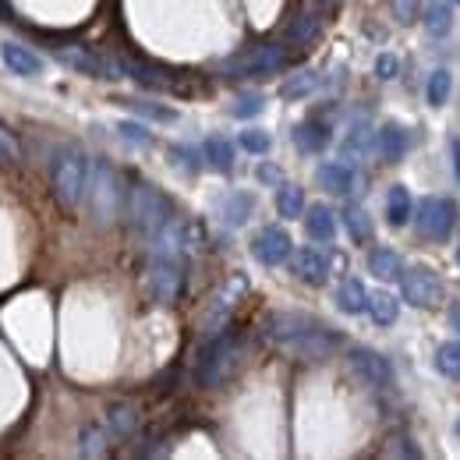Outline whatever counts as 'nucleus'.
Masks as SVG:
<instances>
[{
  "instance_id": "obj_14",
  "label": "nucleus",
  "mask_w": 460,
  "mask_h": 460,
  "mask_svg": "<svg viewBox=\"0 0 460 460\" xmlns=\"http://www.w3.org/2000/svg\"><path fill=\"white\" fill-rule=\"evenodd\" d=\"M294 244H290V234L284 227H262L252 241V255L262 262V266H280L288 262Z\"/></svg>"
},
{
  "instance_id": "obj_21",
  "label": "nucleus",
  "mask_w": 460,
  "mask_h": 460,
  "mask_svg": "<svg viewBox=\"0 0 460 460\" xmlns=\"http://www.w3.org/2000/svg\"><path fill=\"white\" fill-rule=\"evenodd\" d=\"M290 138H294V146H297L301 153H323L326 142H330V128H323V124H315V120H301V124L290 131Z\"/></svg>"
},
{
  "instance_id": "obj_16",
  "label": "nucleus",
  "mask_w": 460,
  "mask_h": 460,
  "mask_svg": "<svg viewBox=\"0 0 460 460\" xmlns=\"http://www.w3.org/2000/svg\"><path fill=\"white\" fill-rule=\"evenodd\" d=\"M407 146H411V135H407V128L397 124V120H386L376 131V149H379V156L386 164H401L403 156H407Z\"/></svg>"
},
{
  "instance_id": "obj_23",
  "label": "nucleus",
  "mask_w": 460,
  "mask_h": 460,
  "mask_svg": "<svg viewBox=\"0 0 460 460\" xmlns=\"http://www.w3.org/2000/svg\"><path fill=\"white\" fill-rule=\"evenodd\" d=\"M368 273L379 280H401L403 262L394 248H372L368 252Z\"/></svg>"
},
{
  "instance_id": "obj_27",
  "label": "nucleus",
  "mask_w": 460,
  "mask_h": 460,
  "mask_svg": "<svg viewBox=\"0 0 460 460\" xmlns=\"http://www.w3.org/2000/svg\"><path fill=\"white\" fill-rule=\"evenodd\" d=\"M107 421H111L114 436H120V439H131V436L138 432V407H135V403H111Z\"/></svg>"
},
{
  "instance_id": "obj_10",
  "label": "nucleus",
  "mask_w": 460,
  "mask_h": 460,
  "mask_svg": "<svg viewBox=\"0 0 460 460\" xmlns=\"http://www.w3.org/2000/svg\"><path fill=\"white\" fill-rule=\"evenodd\" d=\"M58 60H64L67 67L75 71H85L93 78H120V58H107L100 54L96 47H85V43H64V47H54Z\"/></svg>"
},
{
  "instance_id": "obj_49",
  "label": "nucleus",
  "mask_w": 460,
  "mask_h": 460,
  "mask_svg": "<svg viewBox=\"0 0 460 460\" xmlns=\"http://www.w3.org/2000/svg\"><path fill=\"white\" fill-rule=\"evenodd\" d=\"M323 4H326V7H337V4H344V0H323Z\"/></svg>"
},
{
  "instance_id": "obj_11",
  "label": "nucleus",
  "mask_w": 460,
  "mask_h": 460,
  "mask_svg": "<svg viewBox=\"0 0 460 460\" xmlns=\"http://www.w3.org/2000/svg\"><path fill=\"white\" fill-rule=\"evenodd\" d=\"M315 326H319V323H315L312 315L280 308V312H270V315L262 319V337H266L273 347L288 350L290 344H297V341H301L308 330H315Z\"/></svg>"
},
{
  "instance_id": "obj_43",
  "label": "nucleus",
  "mask_w": 460,
  "mask_h": 460,
  "mask_svg": "<svg viewBox=\"0 0 460 460\" xmlns=\"http://www.w3.org/2000/svg\"><path fill=\"white\" fill-rule=\"evenodd\" d=\"M171 156H173V164L177 167H184L188 173H195L199 171V156H195V149H184V146H173L171 149Z\"/></svg>"
},
{
  "instance_id": "obj_47",
  "label": "nucleus",
  "mask_w": 460,
  "mask_h": 460,
  "mask_svg": "<svg viewBox=\"0 0 460 460\" xmlns=\"http://www.w3.org/2000/svg\"><path fill=\"white\" fill-rule=\"evenodd\" d=\"M454 171H457V177H460V135L454 138Z\"/></svg>"
},
{
  "instance_id": "obj_38",
  "label": "nucleus",
  "mask_w": 460,
  "mask_h": 460,
  "mask_svg": "<svg viewBox=\"0 0 460 460\" xmlns=\"http://www.w3.org/2000/svg\"><path fill=\"white\" fill-rule=\"evenodd\" d=\"M18 160H22V146H18L14 131H7L0 124V164H18Z\"/></svg>"
},
{
  "instance_id": "obj_52",
  "label": "nucleus",
  "mask_w": 460,
  "mask_h": 460,
  "mask_svg": "<svg viewBox=\"0 0 460 460\" xmlns=\"http://www.w3.org/2000/svg\"><path fill=\"white\" fill-rule=\"evenodd\" d=\"M454 4H460V0H454Z\"/></svg>"
},
{
  "instance_id": "obj_48",
  "label": "nucleus",
  "mask_w": 460,
  "mask_h": 460,
  "mask_svg": "<svg viewBox=\"0 0 460 460\" xmlns=\"http://www.w3.org/2000/svg\"><path fill=\"white\" fill-rule=\"evenodd\" d=\"M259 177H262V181H277V171H273V167H262Z\"/></svg>"
},
{
  "instance_id": "obj_46",
  "label": "nucleus",
  "mask_w": 460,
  "mask_h": 460,
  "mask_svg": "<svg viewBox=\"0 0 460 460\" xmlns=\"http://www.w3.org/2000/svg\"><path fill=\"white\" fill-rule=\"evenodd\" d=\"M450 326L460 333V305H454V308H450Z\"/></svg>"
},
{
  "instance_id": "obj_17",
  "label": "nucleus",
  "mask_w": 460,
  "mask_h": 460,
  "mask_svg": "<svg viewBox=\"0 0 460 460\" xmlns=\"http://www.w3.org/2000/svg\"><path fill=\"white\" fill-rule=\"evenodd\" d=\"M0 60L11 67V75H22V78H32V75H40L43 71V60L40 54H32L29 47H22V43H0Z\"/></svg>"
},
{
  "instance_id": "obj_39",
  "label": "nucleus",
  "mask_w": 460,
  "mask_h": 460,
  "mask_svg": "<svg viewBox=\"0 0 460 460\" xmlns=\"http://www.w3.org/2000/svg\"><path fill=\"white\" fill-rule=\"evenodd\" d=\"M397 75H401V60H397V54H379V58H376V78L394 82Z\"/></svg>"
},
{
  "instance_id": "obj_41",
  "label": "nucleus",
  "mask_w": 460,
  "mask_h": 460,
  "mask_svg": "<svg viewBox=\"0 0 460 460\" xmlns=\"http://www.w3.org/2000/svg\"><path fill=\"white\" fill-rule=\"evenodd\" d=\"M262 103H266L262 96H255V93H248V96H241V100H237V103L230 107V114H234V117H255V114H259V111H262Z\"/></svg>"
},
{
  "instance_id": "obj_42",
  "label": "nucleus",
  "mask_w": 460,
  "mask_h": 460,
  "mask_svg": "<svg viewBox=\"0 0 460 460\" xmlns=\"http://www.w3.org/2000/svg\"><path fill=\"white\" fill-rule=\"evenodd\" d=\"M124 107H131V111H138V114L153 117V120H173V111L167 107H153V103H142V100H124Z\"/></svg>"
},
{
  "instance_id": "obj_20",
  "label": "nucleus",
  "mask_w": 460,
  "mask_h": 460,
  "mask_svg": "<svg viewBox=\"0 0 460 460\" xmlns=\"http://www.w3.org/2000/svg\"><path fill=\"white\" fill-rule=\"evenodd\" d=\"M454 29V0H429L425 7V32L432 40H443Z\"/></svg>"
},
{
  "instance_id": "obj_29",
  "label": "nucleus",
  "mask_w": 460,
  "mask_h": 460,
  "mask_svg": "<svg viewBox=\"0 0 460 460\" xmlns=\"http://www.w3.org/2000/svg\"><path fill=\"white\" fill-rule=\"evenodd\" d=\"M277 213L284 220H297L305 213V191L297 184H280V191H277Z\"/></svg>"
},
{
  "instance_id": "obj_31",
  "label": "nucleus",
  "mask_w": 460,
  "mask_h": 460,
  "mask_svg": "<svg viewBox=\"0 0 460 460\" xmlns=\"http://www.w3.org/2000/svg\"><path fill=\"white\" fill-rule=\"evenodd\" d=\"M315 85H319V75L305 67V71H297V75H290L288 82L280 85V96H284V100H301V96H308V93H312Z\"/></svg>"
},
{
  "instance_id": "obj_13",
  "label": "nucleus",
  "mask_w": 460,
  "mask_h": 460,
  "mask_svg": "<svg viewBox=\"0 0 460 460\" xmlns=\"http://www.w3.org/2000/svg\"><path fill=\"white\" fill-rule=\"evenodd\" d=\"M290 273L308 288H323L330 280V255L319 248H297L290 255Z\"/></svg>"
},
{
  "instance_id": "obj_36",
  "label": "nucleus",
  "mask_w": 460,
  "mask_h": 460,
  "mask_svg": "<svg viewBox=\"0 0 460 460\" xmlns=\"http://www.w3.org/2000/svg\"><path fill=\"white\" fill-rule=\"evenodd\" d=\"M241 149L244 153H255V156H266L270 149H273V138H270V131H259V128H248V131H241Z\"/></svg>"
},
{
  "instance_id": "obj_30",
  "label": "nucleus",
  "mask_w": 460,
  "mask_h": 460,
  "mask_svg": "<svg viewBox=\"0 0 460 460\" xmlns=\"http://www.w3.org/2000/svg\"><path fill=\"white\" fill-rule=\"evenodd\" d=\"M78 454H82V457H107V454H111L107 436H103V429H100V425H82Z\"/></svg>"
},
{
  "instance_id": "obj_19",
  "label": "nucleus",
  "mask_w": 460,
  "mask_h": 460,
  "mask_svg": "<svg viewBox=\"0 0 460 460\" xmlns=\"http://www.w3.org/2000/svg\"><path fill=\"white\" fill-rule=\"evenodd\" d=\"M315 181L330 191V195H347L350 188H354V171L347 167V164H337V160H330V164H323L319 171H315Z\"/></svg>"
},
{
  "instance_id": "obj_9",
  "label": "nucleus",
  "mask_w": 460,
  "mask_h": 460,
  "mask_svg": "<svg viewBox=\"0 0 460 460\" xmlns=\"http://www.w3.org/2000/svg\"><path fill=\"white\" fill-rule=\"evenodd\" d=\"M347 372L368 390H386L394 383V365L372 347H350L347 350Z\"/></svg>"
},
{
  "instance_id": "obj_26",
  "label": "nucleus",
  "mask_w": 460,
  "mask_h": 460,
  "mask_svg": "<svg viewBox=\"0 0 460 460\" xmlns=\"http://www.w3.org/2000/svg\"><path fill=\"white\" fill-rule=\"evenodd\" d=\"M252 206H255V199H252L248 191H230L227 199L220 202V217H224L227 227H241V224L248 220Z\"/></svg>"
},
{
  "instance_id": "obj_12",
  "label": "nucleus",
  "mask_w": 460,
  "mask_h": 460,
  "mask_svg": "<svg viewBox=\"0 0 460 460\" xmlns=\"http://www.w3.org/2000/svg\"><path fill=\"white\" fill-rule=\"evenodd\" d=\"M120 71H124L131 82L146 85V89H160V93H188V82H184L181 75H173V71H167V67H156V64H149V60L120 58Z\"/></svg>"
},
{
  "instance_id": "obj_50",
  "label": "nucleus",
  "mask_w": 460,
  "mask_h": 460,
  "mask_svg": "<svg viewBox=\"0 0 460 460\" xmlns=\"http://www.w3.org/2000/svg\"><path fill=\"white\" fill-rule=\"evenodd\" d=\"M454 432H457V439H460V418H457V425H454Z\"/></svg>"
},
{
  "instance_id": "obj_51",
  "label": "nucleus",
  "mask_w": 460,
  "mask_h": 460,
  "mask_svg": "<svg viewBox=\"0 0 460 460\" xmlns=\"http://www.w3.org/2000/svg\"><path fill=\"white\" fill-rule=\"evenodd\" d=\"M457 266H460V248H457Z\"/></svg>"
},
{
  "instance_id": "obj_15",
  "label": "nucleus",
  "mask_w": 460,
  "mask_h": 460,
  "mask_svg": "<svg viewBox=\"0 0 460 460\" xmlns=\"http://www.w3.org/2000/svg\"><path fill=\"white\" fill-rule=\"evenodd\" d=\"M337 347H341V337L319 323V326H315V330H308L297 344H290L288 354L290 358H297V361H323V358H330Z\"/></svg>"
},
{
  "instance_id": "obj_6",
  "label": "nucleus",
  "mask_w": 460,
  "mask_h": 460,
  "mask_svg": "<svg viewBox=\"0 0 460 460\" xmlns=\"http://www.w3.org/2000/svg\"><path fill=\"white\" fill-rule=\"evenodd\" d=\"M288 67V47L280 43H255L241 54H234L220 64V75L230 78H252V75H277Z\"/></svg>"
},
{
  "instance_id": "obj_40",
  "label": "nucleus",
  "mask_w": 460,
  "mask_h": 460,
  "mask_svg": "<svg viewBox=\"0 0 460 460\" xmlns=\"http://www.w3.org/2000/svg\"><path fill=\"white\" fill-rule=\"evenodd\" d=\"M390 7H394V18H397V25H411V22L418 18V7H421V0H390Z\"/></svg>"
},
{
  "instance_id": "obj_34",
  "label": "nucleus",
  "mask_w": 460,
  "mask_h": 460,
  "mask_svg": "<svg viewBox=\"0 0 460 460\" xmlns=\"http://www.w3.org/2000/svg\"><path fill=\"white\" fill-rule=\"evenodd\" d=\"M436 368L447 379H460V341H450L436 350Z\"/></svg>"
},
{
  "instance_id": "obj_37",
  "label": "nucleus",
  "mask_w": 460,
  "mask_h": 460,
  "mask_svg": "<svg viewBox=\"0 0 460 460\" xmlns=\"http://www.w3.org/2000/svg\"><path fill=\"white\" fill-rule=\"evenodd\" d=\"M383 454H386V457H421L418 443H414L411 436H403V432H397V436H390V439H386Z\"/></svg>"
},
{
  "instance_id": "obj_4",
  "label": "nucleus",
  "mask_w": 460,
  "mask_h": 460,
  "mask_svg": "<svg viewBox=\"0 0 460 460\" xmlns=\"http://www.w3.org/2000/svg\"><path fill=\"white\" fill-rule=\"evenodd\" d=\"M89 188V160L78 149H60L54 160V195L64 209H78Z\"/></svg>"
},
{
  "instance_id": "obj_33",
  "label": "nucleus",
  "mask_w": 460,
  "mask_h": 460,
  "mask_svg": "<svg viewBox=\"0 0 460 460\" xmlns=\"http://www.w3.org/2000/svg\"><path fill=\"white\" fill-rule=\"evenodd\" d=\"M344 224H347V234H350L354 241H372V220H368V213H365L361 206H347Z\"/></svg>"
},
{
  "instance_id": "obj_2",
  "label": "nucleus",
  "mask_w": 460,
  "mask_h": 460,
  "mask_svg": "<svg viewBox=\"0 0 460 460\" xmlns=\"http://www.w3.org/2000/svg\"><path fill=\"white\" fill-rule=\"evenodd\" d=\"M237 354H241V344L230 330L217 333V337H206V344L199 347V358H195V383L202 390L224 386L237 368Z\"/></svg>"
},
{
  "instance_id": "obj_3",
  "label": "nucleus",
  "mask_w": 460,
  "mask_h": 460,
  "mask_svg": "<svg viewBox=\"0 0 460 460\" xmlns=\"http://www.w3.org/2000/svg\"><path fill=\"white\" fill-rule=\"evenodd\" d=\"M124 195L128 188H120V177L107 160H96L93 167V184H89V202H93V220L96 227H111L117 217L124 213Z\"/></svg>"
},
{
  "instance_id": "obj_18",
  "label": "nucleus",
  "mask_w": 460,
  "mask_h": 460,
  "mask_svg": "<svg viewBox=\"0 0 460 460\" xmlns=\"http://www.w3.org/2000/svg\"><path fill=\"white\" fill-rule=\"evenodd\" d=\"M305 230H308V237L312 241H319V244H333V237H337V217L330 213V206H312L308 213H305Z\"/></svg>"
},
{
  "instance_id": "obj_1",
  "label": "nucleus",
  "mask_w": 460,
  "mask_h": 460,
  "mask_svg": "<svg viewBox=\"0 0 460 460\" xmlns=\"http://www.w3.org/2000/svg\"><path fill=\"white\" fill-rule=\"evenodd\" d=\"M171 217H173L171 199H167L156 184L135 181V184L128 188V195H124V220H128V227L135 230V234L156 237L160 230L171 224Z\"/></svg>"
},
{
  "instance_id": "obj_22",
  "label": "nucleus",
  "mask_w": 460,
  "mask_h": 460,
  "mask_svg": "<svg viewBox=\"0 0 460 460\" xmlns=\"http://www.w3.org/2000/svg\"><path fill=\"white\" fill-rule=\"evenodd\" d=\"M337 305L347 315H358V312H368V290L358 277H344L341 288H337Z\"/></svg>"
},
{
  "instance_id": "obj_44",
  "label": "nucleus",
  "mask_w": 460,
  "mask_h": 460,
  "mask_svg": "<svg viewBox=\"0 0 460 460\" xmlns=\"http://www.w3.org/2000/svg\"><path fill=\"white\" fill-rule=\"evenodd\" d=\"M344 149H347V153H354V149H358V156H361V153L368 149V131H365V128H354V135L347 138Z\"/></svg>"
},
{
  "instance_id": "obj_32",
  "label": "nucleus",
  "mask_w": 460,
  "mask_h": 460,
  "mask_svg": "<svg viewBox=\"0 0 460 460\" xmlns=\"http://www.w3.org/2000/svg\"><path fill=\"white\" fill-rule=\"evenodd\" d=\"M315 32H319V18H312V14H297V18L288 25V43L305 47V43L315 40Z\"/></svg>"
},
{
  "instance_id": "obj_28",
  "label": "nucleus",
  "mask_w": 460,
  "mask_h": 460,
  "mask_svg": "<svg viewBox=\"0 0 460 460\" xmlns=\"http://www.w3.org/2000/svg\"><path fill=\"white\" fill-rule=\"evenodd\" d=\"M206 160H209V167H213V171L230 173L234 171V146H230L224 135L206 138Z\"/></svg>"
},
{
  "instance_id": "obj_8",
  "label": "nucleus",
  "mask_w": 460,
  "mask_h": 460,
  "mask_svg": "<svg viewBox=\"0 0 460 460\" xmlns=\"http://www.w3.org/2000/svg\"><path fill=\"white\" fill-rule=\"evenodd\" d=\"M401 294L411 308H425V312H429V308H439L443 297H447L439 273L429 270V266H411V270H403Z\"/></svg>"
},
{
  "instance_id": "obj_45",
  "label": "nucleus",
  "mask_w": 460,
  "mask_h": 460,
  "mask_svg": "<svg viewBox=\"0 0 460 460\" xmlns=\"http://www.w3.org/2000/svg\"><path fill=\"white\" fill-rule=\"evenodd\" d=\"M120 135H124L128 142H138V146H146V142H149V135H146V131H142L138 124H128V120L120 124Z\"/></svg>"
},
{
  "instance_id": "obj_24",
  "label": "nucleus",
  "mask_w": 460,
  "mask_h": 460,
  "mask_svg": "<svg viewBox=\"0 0 460 460\" xmlns=\"http://www.w3.org/2000/svg\"><path fill=\"white\" fill-rule=\"evenodd\" d=\"M368 315H372L376 326H394L397 315H401V301L390 290H372L368 294Z\"/></svg>"
},
{
  "instance_id": "obj_5",
  "label": "nucleus",
  "mask_w": 460,
  "mask_h": 460,
  "mask_svg": "<svg viewBox=\"0 0 460 460\" xmlns=\"http://www.w3.org/2000/svg\"><path fill=\"white\" fill-rule=\"evenodd\" d=\"M142 290L156 305H173L181 297V290H184V259L153 252V259H149V266L142 273Z\"/></svg>"
},
{
  "instance_id": "obj_7",
  "label": "nucleus",
  "mask_w": 460,
  "mask_h": 460,
  "mask_svg": "<svg viewBox=\"0 0 460 460\" xmlns=\"http://www.w3.org/2000/svg\"><path fill=\"white\" fill-rule=\"evenodd\" d=\"M454 224H457V206L450 199L429 195L414 206V230L432 244H443L454 234Z\"/></svg>"
},
{
  "instance_id": "obj_25",
  "label": "nucleus",
  "mask_w": 460,
  "mask_h": 460,
  "mask_svg": "<svg viewBox=\"0 0 460 460\" xmlns=\"http://www.w3.org/2000/svg\"><path fill=\"white\" fill-rule=\"evenodd\" d=\"M411 217H414V202H411L407 188L394 184L390 195H386V220H390V227H403Z\"/></svg>"
},
{
  "instance_id": "obj_35",
  "label": "nucleus",
  "mask_w": 460,
  "mask_h": 460,
  "mask_svg": "<svg viewBox=\"0 0 460 460\" xmlns=\"http://www.w3.org/2000/svg\"><path fill=\"white\" fill-rule=\"evenodd\" d=\"M450 89H454V75L447 67L432 71V78H429V103L432 107H443L450 100Z\"/></svg>"
}]
</instances>
